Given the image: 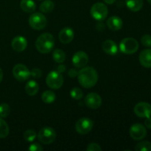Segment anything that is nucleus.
<instances>
[{
    "label": "nucleus",
    "instance_id": "obj_1",
    "mask_svg": "<svg viewBox=\"0 0 151 151\" xmlns=\"http://www.w3.org/2000/svg\"><path fill=\"white\" fill-rule=\"evenodd\" d=\"M78 78L79 83L84 88H90L97 84L98 75L95 69L91 66H84L78 72Z\"/></svg>",
    "mask_w": 151,
    "mask_h": 151
},
{
    "label": "nucleus",
    "instance_id": "obj_2",
    "mask_svg": "<svg viewBox=\"0 0 151 151\" xmlns=\"http://www.w3.org/2000/svg\"><path fill=\"white\" fill-rule=\"evenodd\" d=\"M55 45L54 37L52 34L46 32L38 37L35 41V47L39 52L47 54L52 50Z\"/></svg>",
    "mask_w": 151,
    "mask_h": 151
},
{
    "label": "nucleus",
    "instance_id": "obj_3",
    "mask_svg": "<svg viewBox=\"0 0 151 151\" xmlns=\"http://www.w3.org/2000/svg\"><path fill=\"white\" fill-rule=\"evenodd\" d=\"M119 49L124 54H134L138 51L139 43L134 38H125L121 41L119 44Z\"/></svg>",
    "mask_w": 151,
    "mask_h": 151
},
{
    "label": "nucleus",
    "instance_id": "obj_4",
    "mask_svg": "<svg viewBox=\"0 0 151 151\" xmlns=\"http://www.w3.org/2000/svg\"><path fill=\"white\" fill-rule=\"evenodd\" d=\"M46 83L52 89H58L63 84V77L58 71H52L47 75Z\"/></svg>",
    "mask_w": 151,
    "mask_h": 151
},
{
    "label": "nucleus",
    "instance_id": "obj_5",
    "mask_svg": "<svg viewBox=\"0 0 151 151\" xmlns=\"http://www.w3.org/2000/svg\"><path fill=\"white\" fill-rule=\"evenodd\" d=\"M37 137L42 144L50 145L55 140L56 132L52 128L44 127L39 131Z\"/></svg>",
    "mask_w": 151,
    "mask_h": 151
},
{
    "label": "nucleus",
    "instance_id": "obj_6",
    "mask_svg": "<svg viewBox=\"0 0 151 151\" xmlns=\"http://www.w3.org/2000/svg\"><path fill=\"white\" fill-rule=\"evenodd\" d=\"M109 13L107 6L102 2H97L91 8V16L95 20L102 22L106 19Z\"/></svg>",
    "mask_w": 151,
    "mask_h": 151
},
{
    "label": "nucleus",
    "instance_id": "obj_7",
    "mask_svg": "<svg viewBox=\"0 0 151 151\" xmlns=\"http://www.w3.org/2000/svg\"><path fill=\"white\" fill-rule=\"evenodd\" d=\"M29 24L32 29H43L47 25V18L41 13H34L29 16Z\"/></svg>",
    "mask_w": 151,
    "mask_h": 151
},
{
    "label": "nucleus",
    "instance_id": "obj_8",
    "mask_svg": "<svg viewBox=\"0 0 151 151\" xmlns=\"http://www.w3.org/2000/svg\"><path fill=\"white\" fill-rule=\"evenodd\" d=\"M94 122L91 119L87 117H83L78 119L75 124V130L81 135H86L92 130Z\"/></svg>",
    "mask_w": 151,
    "mask_h": 151
},
{
    "label": "nucleus",
    "instance_id": "obj_9",
    "mask_svg": "<svg viewBox=\"0 0 151 151\" xmlns=\"http://www.w3.org/2000/svg\"><path fill=\"white\" fill-rule=\"evenodd\" d=\"M13 74L14 78L21 82L27 81L30 77V71L25 65L22 63L16 64L13 67Z\"/></svg>",
    "mask_w": 151,
    "mask_h": 151
},
{
    "label": "nucleus",
    "instance_id": "obj_10",
    "mask_svg": "<svg viewBox=\"0 0 151 151\" xmlns=\"http://www.w3.org/2000/svg\"><path fill=\"white\" fill-rule=\"evenodd\" d=\"M129 133L130 136L133 139L136 141H140L145 138L147 135V129L142 124L136 123L131 127Z\"/></svg>",
    "mask_w": 151,
    "mask_h": 151
},
{
    "label": "nucleus",
    "instance_id": "obj_11",
    "mask_svg": "<svg viewBox=\"0 0 151 151\" xmlns=\"http://www.w3.org/2000/svg\"><path fill=\"white\" fill-rule=\"evenodd\" d=\"M134 111L139 117H150L151 116V105L146 102H140L134 106Z\"/></svg>",
    "mask_w": 151,
    "mask_h": 151
},
{
    "label": "nucleus",
    "instance_id": "obj_12",
    "mask_svg": "<svg viewBox=\"0 0 151 151\" xmlns=\"http://www.w3.org/2000/svg\"><path fill=\"white\" fill-rule=\"evenodd\" d=\"M85 104L91 109H97L102 104V98L98 94L94 92L89 93L85 97Z\"/></svg>",
    "mask_w": 151,
    "mask_h": 151
},
{
    "label": "nucleus",
    "instance_id": "obj_13",
    "mask_svg": "<svg viewBox=\"0 0 151 151\" xmlns=\"http://www.w3.org/2000/svg\"><path fill=\"white\" fill-rule=\"evenodd\" d=\"M88 61V55L83 51H78L72 58L73 65L77 68H83L86 66Z\"/></svg>",
    "mask_w": 151,
    "mask_h": 151
},
{
    "label": "nucleus",
    "instance_id": "obj_14",
    "mask_svg": "<svg viewBox=\"0 0 151 151\" xmlns=\"http://www.w3.org/2000/svg\"><path fill=\"white\" fill-rule=\"evenodd\" d=\"M74 37H75V33L73 29L68 27L63 28L59 32V40L63 44H69L73 40Z\"/></svg>",
    "mask_w": 151,
    "mask_h": 151
},
{
    "label": "nucleus",
    "instance_id": "obj_15",
    "mask_svg": "<svg viewBox=\"0 0 151 151\" xmlns=\"http://www.w3.org/2000/svg\"><path fill=\"white\" fill-rule=\"evenodd\" d=\"M12 48L16 52L24 51L27 47V41L23 36H16L13 39L11 43Z\"/></svg>",
    "mask_w": 151,
    "mask_h": 151
},
{
    "label": "nucleus",
    "instance_id": "obj_16",
    "mask_svg": "<svg viewBox=\"0 0 151 151\" xmlns=\"http://www.w3.org/2000/svg\"><path fill=\"white\" fill-rule=\"evenodd\" d=\"M140 63L145 68H151V49H146L140 52L139 57Z\"/></svg>",
    "mask_w": 151,
    "mask_h": 151
},
{
    "label": "nucleus",
    "instance_id": "obj_17",
    "mask_svg": "<svg viewBox=\"0 0 151 151\" xmlns=\"http://www.w3.org/2000/svg\"><path fill=\"white\" fill-rule=\"evenodd\" d=\"M102 47H103V51L110 55H114L118 52V47L116 46V44L114 41L110 39L105 41L103 43Z\"/></svg>",
    "mask_w": 151,
    "mask_h": 151
},
{
    "label": "nucleus",
    "instance_id": "obj_18",
    "mask_svg": "<svg viewBox=\"0 0 151 151\" xmlns=\"http://www.w3.org/2000/svg\"><path fill=\"white\" fill-rule=\"evenodd\" d=\"M107 26L110 29L114 31L119 30L123 26V22L116 16H111L107 20Z\"/></svg>",
    "mask_w": 151,
    "mask_h": 151
},
{
    "label": "nucleus",
    "instance_id": "obj_19",
    "mask_svg": "<svg viewBox=\"0 0 151 151\" xmlns=\"http://www.w3.org/2000/svg\"><path fill=\"white\" fill-rule=\"evenodd\" d=\"M20 7L25 13H32L36 8V4L33 0H22L20 2Z\"/></svg>",
    "mask_w": 151,
    "mask_h": 151
},
{
    "label": "nucleus",
    "instance_id": "obj_20",
    "mask_svg": "<svg viewBox=\"0 0 151 151\" xmlns=\"http://www.w3.org/2000/svg\"><path fill=\"white\" fill-rule=\"evenodd\" d=\"M38 90H39V86L36 81L31 80L27 83L26 86H25V91L28 95H35L38 92Z\"/></svg>",
    "mask_w": 151,
    "mask_h": 151
},
{
    "label": "nucleus",
    "instance_id": "obj_21",
    "mask_svg": "<svg viewBox=\"0 0 151 151\" xmlns=\"http://www.w3.org/2000/svg\"><path fill=\"white\" fill-rule=\"evenodd\" d=\"M128 8L133 12H138L142 8L143 0H125Z\"/></svg>",
    "mask_w": 151,
    "mask_h": 151
},
{
    "label": "nucleus",
    "instance_id": "obj_22",
    "mask_svg": "<svg viewBox=\"0 0 151 151\" xmlns=\"http://www.w3.org/2000/svg\"><path fill=\"white\" fill-rule=\"evenodd\" d=\"M56 95L53 91H45L43 92L42 95H41V99L42 101L44 103L47 104H50V103H53L55 100Z\"/></svg>",
    "mask_w": 151,
    "mask_h": 151
},
{
    "label": "nucleus",
    "instance_id": "obj_23",
    "mask_svg": "<svg viewBox=\"0 0 151 151\" xmlns=\"http://www.w3.org/2000/svg\"><path fill=\"white\" fill-rule=\"evenodd\" d=\"M54 7L55 4L53 1H52L51 0H45V1H44L41 3L39 8L42 13H48L52 11Z\"/></svg>",
    "mask_w": 151,
    "mask_h": 151
},
{
    "label": "nucleus",
    "instance_id": "obj_24",
    "mask_svg": "<svg viewBox=\"0 0 151 151\" xmlns=\"http://www.w3.org/2000/svg\"><path fill=\"white\" fill-rule=\"evenodd\" d=\"M10 128L7 122L0 117V139L6 138L9 135Z\"/></svg>",
    "mask_w": 151,
    "mask_h": 151
},
{
    "label": "nucleus",
    "instance_id": "obj_25",
    "mask_svg": "<svg viewBox=\"0 0 151 151\" xmlns=\"http://www.w3.org/2000/svg\"><path fill=\"white\" fill-rule=\"evenodd\" d=\"M52 58L55 61L58 63H61L66 59V54L63 50H60V49H56L52 53Z\"/></svg>",
    "mask_w": 151,
    "mask_h": 151
},
{
    "label": "nucleus",
    "instance_id": "obj_26",
    "mask_svg": "<svg viewBox=\"0 0 151 151\" xmlns=\"http://www.w3.org/2000/svg\"><path fill=\"white\" fill-rule=\"evenodd\" d=\"M137 151H151V143L148 141H142L137 145L135 147Z\"/></svg>",
    "mask_w": 151,
    "mask_h": 151
},
{
    "label": "nucleus",
    "instance_id": "obj_27",
    "mask_svg": "<svg viewBox=\"0 0 151 151\" xmlns=\"http://www.w3.org/2000/svg\"><path fill=\"white\" fill-rule=\"evenodd\" d=\"M10 114V107L7 103L0 104V117L5 118Z\"/></svg>",
    "mask_w": 151,
    "mask_h": 151
},
{
    "label": "nucleus",
    "instance_id": "obj_28",
    "mask_svg": "<svg viewBox=\"0 0 151 151\" xmlns=\"http://www.w3.org/2000/svg\"><path fill=\"white\" fill-rule=\"evenodd\" d=\"M37 137L36 133L33 130H27L24 134V139L28 142H32Z\"/></svg>",
    "mask_w": 151,
    "mask_h": 151
},
{
    "label": "nucleus",
    "instance_id": "obj_29",
    "mask_svg": "<svg viewBox=\"0 0 151 151\" xmlns=\"http://www.w3.org/2000/svg\"><path fill=\"white\" fill-rule=\"evenodd\" d=\"M70 96L74 100H81L83 97V94L81 88L75 87L70 91Z\"/></svg>",
    "mask_w": 151,
    "mask_h": 151
},
{
    "label": "nucleus",
    "instance_id": "obj_30",
    "mask_svg": "<svg viewBox=\"0 0 151 151\" xmlns=\"http://www.w3.org/2000/svg\"><path fill=\"white\" fill-rule=\"evenodd\" d=\"M141 42L143 46L150 48L151 47V35L147 34L142 35L141 38Z\"/></svg>",
    "mask_w": 151,
    "mask_h": 151
},
{
    "label": "nucleus",
    "instance_id": "obj_31",
    "mask_svg": "<svg viewBox=\"0 0 151 151\" xmlns=\"http://www.w3.org/2000/svg\"><path fill=\"white\" fill-rule=\"evenodd\" d=\"M87 151H101L102 148L97 143H90L86 147Z\"/></svg>",
    "mask_w": 151,
    "mask_h": 151
},
{
    "label": "nucleus",
    "instance_id": "obj_32",
    "mask_svg": "<svg viewBox=\"0 0 151 151\" xmlns=\"http://www.w3.org/2000/svg\"><path fill=\"white\" fill-rule=\"evenodd\" d=\"M30 76L34 78H36V79L40 78L42 76V72H41V69H38V68H34L30 72Z\"/></svg>",
    "mask_w": 151,
    "mask_h": 151
},
{
    "label": "nucleus",
    "instance_id": "obj_33",
    "mask_svg": "<svg viewBox=\"0 0 151 151\" xmlns=\"http://www.w3.org/2000/svg\"><path fill=\"white\" fill-rule=\"evenodd\" d=\"M28 150L30 151H42L44 149L38 143H32L29 146Z\"/></svg>",
    "mask_w": 151,
    "mask_h": 151
},
{
    "label": "nucleus",
    "instance_id": "obj_34",
    "mask_svg": "<svg viewBox=\"0 0 151 151\" xmlns=\"http://www.w3.org/2000/svg\"><path fill=\"white\" fill-rule=\"evenodd\" d=\"M69 76L70 77V78H75L76 76H78V72L75 69H71L69 71Z\"/></svg>",
    "mask_w": 151,
    "mask_h": 151
},
{
    "label": "nucleus",
    "instance_id": "obj_35",
    "mask_svg": "<svg viewBox=\"0 0 151 151\" xmlns=\"http://www.w3.org/2000/svg\"><path fill=\"white\" fill-rule=\"evenodd\" d=\"M145 125L148 129H151V116L146 118L145 121Z\"/></svg>",
    "mask_w": 151,
    "mask_h": 151
},
{
    "label": "nucleus",
    "instance_id": "obj_36",
    "mask_svg": "<svg viewBox=\"0 0 151 151\" xmlns=\"http://www.w3.org/2000/svg\"><path fill=\"white\" fill-rule=\"evenodd\" d=\"M57 71L58 72H60V73H63V72H65V71H66V66H65V65H63V64L59 65V66H58Z\"/></svg>",
    "mask_w": 151,
    "mask_h": 151
},
{
    "label": "nucleus",
    "instance_id": "obj_37",
    "mask_svg": "<svg viewBox=\"0 0 151 151\" xmlns=\"http://www.w3.org/2000/svg\"><path fill=\"white\" fill-rule=\"evenodd\" d=\"M104 28H105V26H104V24H103L102 23V22H99L98 23H97V29H98L99 31H103V29H104Z\"/></svg>",
    "mask_w": 151,
    "mask_h": 151
},
{
    "label": "nucleus",
    "instance_id": "obj_38",
    "mask_svg": "<svg viewBox=\"0 0 151 151\" xmlns=\"http://www.w3.org/2000/svg\"><path fill=\"white\" fill-rule=\"evenodd\" d=\"M103 1H104L106 4H114V3L116 1V0H103Z\"/></svg>",
    "mask_w": 151,
    "mask_h": 151
},
{
    "label": "nucleus",
    "instance_id": "obj_39",
    "mask_svg": "<svg viewBox=\"0 0 151 151\" xmlns=\"http://www.w3.org/2000/svg\"><path fill=\"white\" fill-rule=\"evenodd\" d=\"M3 80V71L1 70V69L0 68V83Z\"/></svg>",
    "mask_w": 151,
    "mask_h": 151
},
{
    "label": "nucleus",
    "instance_id": "obj_40",
    "mask_svg": "<svg viewBox=\"0 0 151 151\" xmlns=\"http://www.w3.org/2000/svg\"><path fill=\"white\" fill-rule=\"evenodd\" d=\"M147 1H148V2H149V3H150V4H151V0H147Z\"/></svg>",
    "mask_w": 151,
    "mask_h": 151
}]
</instances>
